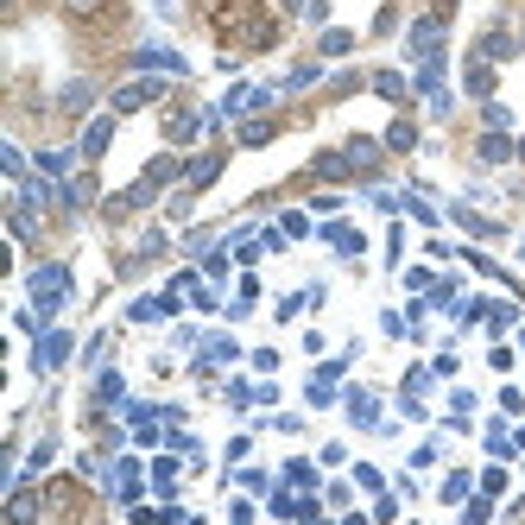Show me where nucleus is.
Instances as JSON below:
<instances>
[{
	"instance_id": "6e6552de",
	"label": "nucleus",
	"mask_w": 525,
	"mask_h": 525,
	"mask_svg": "<svg viewBox=\"0 0 525 525\" xmlns=\"http://www.w3.org/2000/svg\"><path fill=\"white\" fill-rule=\"evenodd\" d=\"M83 108H89V89L70 83V89H63V114H83Z\"/></svg>"
},
{
	"instance_id": "39448f33",
	"label": "nucleus",
	"mask_w": 525,
	"mask_h": 525,
	"mask_svg": "<svg viewBox=\"0 0 525 525\" xmlns=\"http://www.w3.org/2000/svg\"><path fill=\"white\" fill-rule=\"evenodd\" d=\"M102 7H108V0H63V13H70V20H96Z\"/></svg>"
},
{
	"instance_id": "9b49d317",
	"label": "nucleus",
	"mask_w": 525,
	"mask_h": 525,
	"mask_svg": "<svg viewBox=\"0 0 525 525\" xmlns=\"http://www.w3.org/2000/svg\"><path fill=\"white\" fill-rule=\"evenodd\" d=\"M519 153H525V146H519Z\"/></svg>"
},
{
	"instance_id": "0eeeda50",
	"label": "nucleus",
	"mask_w": 525,
	"mask_h": 525,
	"mask_svg": "<svg viewBox=\"0 0 525 525\" xmlns=\"http://www.w3.org/2000/svg\"><path fill=\"white\" fill-rule=\"evenodd\" d=\"M481 57H512V38H506V32H488V38H481Z\"/></svg>"
},
{
	"instance_id": "1a4fd4ad",
	"label": "nucleus",
	"mask_w": 525,
	"mask_h": 525,
	"mask_svg": "<svg viewBox=\"0 0 525 525\" xmlns=\"http://www.w3.org/2000/svg\"><path fill=\"white\" fill-rule=\"evenodd\" d=\"M506 153H512V146H506V139H500V133H488V139H481V159H488V165H500V159H506Z\"/></svg>"
},
{
	"instance_id": "f257e3e1",
	"label": "nucleus",
	"mask_w": 525,
	"mask_h": 525,
	"mask_svg": "<svg viewBox=\"0 0 525 525\" xmlns=\"http://www.w3.org/2000/svg\"><path fill=\"white\" fill-rule=\"evenodd\" d=\"M32 291L45 297V304H51V297H63V291H70V279H63V266H45V272H32Z\"/></svg>"
},
{
	"instance_id": "9d476101",
	"label": "nucleus",
	"mask_w": 525,
	"mask_h": 525,
	"mask_svg": "<svg viewBox=\"0 0 525 525\" xmlns=\"http://www.w3.org/2000/svg\"><path fill=\"white\" fill-rule=\"evenodd\" d=\"M412 139H418V133H412V121H399V127L387 133V146H393V153H412Z\"/></svg>"
},
{
	"instance_id": "f03ea898",
	"label": "nucleus",
	"mask_w": 525,
	"mask_h": 525,
	"mask_svg": "<svg viewBox=\"0 0 525 525\" xmlns=\"http://www.w3.org/2000/svg\"><path fill=\"white\" fill-rule=\"evenodd\" d=\"M108 139H114V127H108V121H96V127L83 133V159H102V153H108Z\"/></svg>"
},
{
	"instance_id": "7ed1b4c3",
	"label": "nucleus",
	"mask_w": 525,
	"mask_h": 525,
	"mask_svg": "<svg viewBox=\"0 0 525 525\" xmlns=\"http://www.w3.org/2000/svg\"><path fill=\"white\" fill-rule=\"evenodd\" d=\"M437 38H443L437 20H418V26H412V45H418V51H437Z\"/></svg>"
},
{
	"instance_id": "20e7f679",
	"label": "nucleus",
	"mask_w": 525,
	"mask_h": 525,
	"mask_svg": "<svg viewBox=\"0 0 525 525\" xmlns=\"http://www.w3.org/2000/svg\"><path fill=\"white\" fill-rule=\"evenodd\" d=\"M63 348H70L63 336H45V342H38V367H57V361H63Z\"/></svg>"
},
{
	"instance_id": "423d86ee",
	"label": "nucleus",
	"mask_w": 525,
	"mask_h": 525,
	"mask_svg": "<svg viewBox=\"0 0 525 525\" xmlns=\"http://www.w3.org/2000/svg\"><path fill=\"white\" fill-rule=\"evenodd\" d=\"M146 96H159V89H146V83H133V89H121V96H114V108H146Z\"/></svg>"
}]
</instances>
